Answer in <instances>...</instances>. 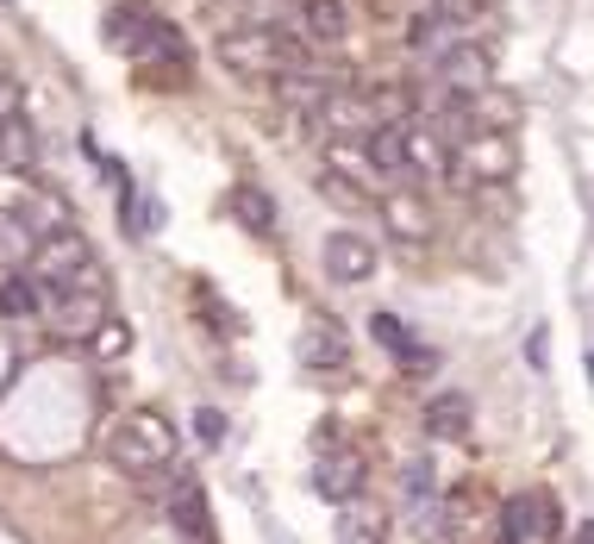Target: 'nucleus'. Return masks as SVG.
Returning a JSON list of instances; mask_svg holds the SVG:
<instances>
[{
    "label": "nucleus",
    "mask_w": 594,
    "mask_h": 544,
    "mask_svg": "<svg viewBox=\"0 0 594 544\" xmlns=\"http://www.w3.org/2000/svg\"><path fill=\"white\" fill-rule=\"evenodd\" d=\"M445 532H450L457 544L475 539V489H450V500H445Z\"/></svg>",
    "instance_id": "23"
},
{
    "label": "nucleus",
    "mask_w": 594,
    "mask_h": 544,
    "mask_svg": "<svg viewBox=\"0 0 594 544\" xmlns=\"http://www.w3.org/2000/svg\"><path fill=\"white\" fill-rule=\"evenodd\" d=\"M170 520H175V532H182V539H195V544L213 539V520H207V495H200V482H195L188 470H175V482H170Z\"/></svg>",
    "instance_id": "10"
},
{
    "label": "nucleus",
    "mask_w": 594,
    "mask_h": 544,
    "mask_svg": "<svg viewBox=\"0 0 594 544\" xmlns=\"http://www.w3.org/2000/svg\"><path fill=\"white\" fill-rule=\"evenodd\" d=\"M370 332H375V338H382L388 350H395V357L407 363V370H432V350H420V345H413V338H407V325H400L395 313H375V320H370Z\"/></svg>",
    "instance_id": "18"
},
{
    "label": "nucleus",
    "mask_w": 594,
    "mask_h": 544,
    "mask_svg": "<svg viewBox=\"0 0 594 544\" xmlns=\"http://www.w3.org/2000/svg\"><path fill=\"white\" fill-rule=\"evenodd\" d=\"M576 544H594V526H589V520L576 526Z\"/></svg>",
    "instance_id": "27"
},
{
    "label": "nucleus",
    "mask_w": 594,
    "mask_h": 544,
    "mask_svg": "<svg viewBox=\"0 0 594 544\" xmlns=\"http://www.w3.org/2000/svg\"><path fill=\"white\" fill-rule=\"evenodd\" d=\"M220 63L250 82H275L282 70L300 63V45L282 25H238V32H220Z\"/></svg>",
    "instance_id": "1"
},
{
    "label": "nucleus",
    "mask_w": 594,
    "mask_h": 544,
    "mask_svg": "<svg viewBox=\"0 0 594 544\" xmlns=\"http://www.w3.org/2000/svg\"><path fill=\"white\" fill-rule=\"evenodd\" d=\"M320 195L338 207V213H370L375 207V195L370 188H357V175H345V170H320Z\"/></svg>",
    "instance_id": "19"
},
{
    "label": "nucleus",
    "mask_w": 594,
    "mask_h": 544,
    "mask_svg": "<svg viewBox=\"0 0 594 544\" xmlns=\"http://www.w3.org/2000/svg\"><path fill=\"white\" fill-rule=\"evenodd\" d=\"M45 325L57 332V338H75V345H88L95 338V325L107 320V282H100V270L88 263L82 275H70L63 288H45Z\"/></svg>",
    "instance_id": "2"
},
{
    "label": "nucleus",
    "mask_w": 594,
    "mask_h": 544,
    "mask_svg": "<svg viewBox=\"0 0 594 544\" xmlns=\"http://www.w3.org/2000/svg\"><path fill=\"white\" fill-rule=\"evenodd\" d=\"M107 50H120V57H132V63H150V57H188V45H182L157 13H145V7H113V13H107Z\"/></svg>",
    "instance_id": "4"
},
{
    "label": "nucleus",
    "mask_w": 594,
    "mask_h": 544,
    "mask_svg": "<svg viewBox=\"0 0 594 544\" xmlns=\"http://www.w3.org/2000/svg\"><path fill=\"white\" fill-rule=\"evenodd\" d=\"M425 432L432 438H463L470 432V395H457V388L450 395H432L425 400Z\"/></svg>",
    "instance_id": "17"
},
{
    "label": "nucleus",
    "mask_w": 594,
    "mask_h": 544,
    "mask_svg": "<svg viewBox=\"0 0 594 544\" xmlns=\"http://www.w3.org/2000/svg\"><path fill=\"white\" fill-rule=\"evenodd\" d=\"M300 32H307L313 45H338V38L350 32L345 0H300Z\"/></svg>",
    "instance_id": "14"
},
{
    "label": "nucleus",
    "mask_w": 594,
    "mask_h": 544,
    "mask_svg": "<svg viewBox=\"0 0 594 544\" xmlns=\"http://www.w3.org/2000/svg\"><path fill=\"white\" fill-rule=\"evenodd\" d=\"M363 482H370L363 450H345V445H325L320 450V463H313V495H320V500L345 507L350 495H363Z\"/></svg>",
    "instance_id": "7"
},
{
    "label": "nucleus",
    "mask_w": 594,
    "mask_h": 544,
    "mask_svg": "<svg viewBox=\"0 0 594 544\" xmlns=\"http://www.w3.org/2000/svg\"><path fill=\"white\" fill-rule=\"evenodd\" d=\"M107 450L120 457L125 470L138 475H163L175 463V432L157 413H125L120 425H113V438H107Z\"/></svg>",
    "instance_id": "3"
},
{
    "label": "nucleus",
    "mask_w": 594,
    "mask_h": 544,
    "mask_svg": "<svg viewBox=\"0 0 594 544\" xmlns=\"http://www.w3.org/2000/svg\"><path fill=\"white\" fill-rule=\"evenodd\" d=\"M400 475H407V495L413 500H432V463H407Z\"/></svg>",
    "instance_id": "26"
},
{
    "label": "nucleus",
    "mask_w": 594,
    "mask_h": 544,
    "mask_svg": "<svg viewBox=\"0 0 594 544\" xmlns=\"http://www.w3.org/2000/svg\"><path fill=\"white\" fill-rule=\"evenodd\" d=\"M425 13H438L457 32H475V20H488V0H425Z\"/></svg>",
    "instance_id": "24"
},
{
    "label": "nucleus",
    "mask_w": 594,
    "mask_h": 544,
    "mask_svg": "<svg viewBox=\"0 0 594 544\" xmlns=\"http://www.w3.org/2000/svg\"><path fill=\"white\" fill-rule=\"evenodd\" d=\"M457 38H463V32H457V25H445L438 13H413V25H407V45L420 50V57H438V50L457 45Z\"/></svg>",
    "instance_id": "22"
},
{
    "label": "nucleus",
    "mask_w": 594,
    "mask_h": 544,
    "mask_svg": "<svg viewBox=\"0 0 594 544\" xmlns=\"http://www.w3.org/2000/svg\"><path fill=\"white\" fill-rule=\"evenodd\" d=\"M432 82L445 88V95H475V88H488L495 82V57L475 45V38H457V45H445L438 57H432Z\"/></svg>",
    "instance_id": "6"
},
{
    "label": "nucleus",
    "mask_w": 594,
    "mask_h": 544,
    "mask_svg": "<svg viewBox=\"0 0 594 544\" xmlns=\"http://www.w3.org/2000/svg\"><path fill=\"white\" fill-rule=\"evenodd\" d=\"M225 432H232V425H225L220 407H195V438L200 445H225Z\"/></svg>",
    "instance_id": "25"
},
{
    "label": "nucleus",
    "mask_w": 594,
    "mask_h": 544,
    "mask_svg": "<svg viewBox=\"0 0 594 544\" xmlns=\"http://www.w3.org/2000/svg\"><path fill=\"white\" fill-rule=\"evenodd\" d=\"M95 263V250H88V238L75 232V225H57V232H45L38 245H32V257H25V275L38 282V288H63L70 275H82Z\"/></svg>",
    "instance_id": "5"
},
{
    "label": "nucleus",
    "mask_w": 594,
    "mask_h": 544,
    "mask_svg": "<svg viewBox=\"0 0 594 544\" xmlns=\"http://www.w3.org/2000/svg\"><path fill=\"white\" fill-rule=\"evenodd\" d=\"M363 157L375 175H400L407 170V120H375L363 132Z\"/></svg>",
    "instance_id": "11"
},
{
    "label": "nucleus",
    "mask_w": 594,
    "mask_h": 544,
    "mask_svg": "<svg viewBox=\"0 0 594 544\" xmlns=\"http://www.w3.org/2000/svg\"><path fill=\"white\" fill-rule=\"evenodd\" d=\"M232 220L245 225V232H257V238H270L275 232V200L257 188V182H238L232 188Z\"/></svg>",
    "instance_id": "15"
},
{
    "label": "nucleus",
    "mask_w": 594,
    "mask_h": 544,
    "mask_svg": "<svg viewBox=\"0 0 594 544\" xmlns=\"http://www.w3.org/2000/svg\"><path fill=\"white\" fill-rule=\"evenodd\" d=\"M539 532V500L532 495H507L500 500V544H525Z\"/></svg>",
    "instance_id": "20"
},
{
    "label": "nucleus",
    "mask_w": 594,
    "mask_h": 544,
    "mask_svg": "<svg viewBox=\"0 0 594 544\" xmlns=\"http://www.w3.org/2000/svg\"><path fill=\"white\" fill-rule=\"evenodd\" d=\"M388 539V514L370 507L363 495L345 500V520H338V544H382Z\"/></svg>",
    "instance_id": "13"
},
{
    "label": "nucleus",
    "mask_w": 594,
    "mask_h": 544,
    "mask_svg": "<svg viewBox=\"0 0 594 544\" xmlns=\"http://www.w3.org/2000/svg\"><path fill=\"white\" fill-rule=\"evenodd\" d=\"M295 350H300V363H307V370H325V363H332V370H345V357H350L345 332H338L332 320H313L307 332H300Z\"/></svg>",
    "instance_id": "12"
},
{
    "label": "nucleus",
    "mask_w": 594,
    "mask_h": 544,
    "mask_svg": "<svg viewBox=\"0 0 594 544\" xmlns=\"http://www.w3.org/2000/svg\"><path fill=\"white\" fill-rule=\"evenodd\" d=\"M325 263V282H338V288H350V282H370L375 275V238H363V232H332L320 250Z\"/></svg>",
    "instance_id": "8"
},
{
    "label": "nucleus",
    "mask_w": 594,
    "mask_h": 544,
    "mask_svg": "<svg viewBox=\"0 0 594 544\" xmlns=\"http://www.w3.org/2000/svg\"><path fill=\"white\" fill-rule=\"evenodd\" d=\"M38 307H45V288L25 270H13V282H0V313H7V320H32Z\"/></svg>",
    "instance_id": "21"
},
{
    "label": "nucleus",
    "mask_w": 594,
    "mask_h": 544,
    "mask_svg": "<svg viewBox=\"0 0 594 544\" xmlns=\"http://www.w3.org/2000/svg\"><path fill=\"white\" fill-rule=\"evenodd\" d=\"M38 238H45V232L25 220L20 207H13V213H0V270H25V257H32Z\"/></svg>",
    "instance_id": "16"
},
{
    "label": "nucleus",
    "mask_w": 594,
    "mask_h": 544,
    "mask_svg": "<svg viewBox=\"0 0 594 544\" xmlns=\"http://www.w3.org/2000/svg\"><path fill=\"white\" fill-rule=\"evenodd\" d=\"M375 213H382V225L395 232L400 245H432V207H425L420 188H395V195H382L375 200Z\"/></svg>",
    "instance_id": "9"
}]
</instances>
